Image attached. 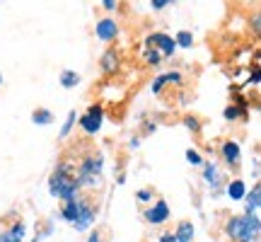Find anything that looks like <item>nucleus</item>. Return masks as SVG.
Instances as JSON below:
<instances>
[{"label":"nucleus","mask_w":261,"mask_h":242,"mask_svg":"<svg viewBox=\"0 0 261 242\" xmlns=\"http://www.w3.org/2000/svg\"><path fill=\"white\" fill-rule=\"evenodd\" d=\"M48 191H51V196H56L61 201H70V199H75V196L80 194V186H77L73 172H70V167L65 162H61L51 172V177H48Z\"/></svg>","instance_id":"1"},{"label":"nucleus","mask_w":261,"mask_h":242,"mask_svg":"<svg viewBox=\"0 0 261 242\" xmlns=\"http://www.w3.org/2000/svg\"><path fill=\"white\" fill-rule=\"evenodd\" d=\"M102 170H104L102 155H87V158L77 162L73 177L80 189H97V186H102Z\"/></svg>","instance_id":"2"},{"label":"nucleus","mask_w":261,"mask_h":242,"mask_svg":"<svg viewBox=\"0 0 261 242\" xmlns=\"http://www.w3.org/2000/svg\"><path fill=\"white\" fill-rule=\"evenodd\" d=\"M227 235L237 242H256L261 235V218L252 215H234L227 223Z\"/></svg>","instance_id":"3"},{"label":"nucleus","mask_w":261,"mask_h":242,"mask_svg":"<svg viewBox=\"0 0 261 242\" xmlns=\"http://www.w3.org/2000/svg\"><path fill=\"white\" fill-rule=\"evenodd\" d=\"M77 121H80V129H83L87 136L99 133V131H102V124H104L102 104H90V107H87V112H85L83 116H77Z\"/></svg>","instance_id":"4"},{"label":"nucleus","mask_w":261,"mask_h":242,"mask_svg":"<svg viewBox=\"0 0 261 242\" xmlns=\"http://www.w3.org/2000/svg\"><path fill=\"white\" fill-rule=\"evenodd\" d=\"M143 49L155 51V54H160L162 58H167V56H172V54L177 51V44H174V39L169 37V34L155 32V34H150V37L143 41Z\"/></svg>","instance_id":"5"},{"label":"nucleus","mask_w":261,"mask_h":242,"mask_svg":"<svg viewBox=\"0 0 261 242\" xmlns=\"http://www.w3.org/2000/svg\"><path fill=\"white\" fill-rule=\"evenodd\" d=\"M94 218H97V206H92L90 199H83V208H80V215L73 223V228L77 233H85V230H90L94 225Z\"/></svg>","instance_id":"6"},{"label":"nucleus","mask_w":261,"mask_h":242,"mask_svg":"<svg viewBox=\"0 0 261 242\" xmlns=\"http://www.w3.org/2000/svg\"><path fill=\"white\" fill-rule=\"evenodd\" d=\"M167 218H169V206H167V201H162V199L155 201L152 208L145 211V221H148L150 225H162Z\"/></svg>","instance_id":"7"},{"label":"nucleus","mask_w":261,"mask_h":242,"mask_svg":"<svg viewBox=\"0 0 261 242\" xmlns=\"http://www.w3.org/2000/svg\"><path fill=\"white\" fill-rule=\"evenodd\" d=\"M220 153H223V160L227 162V167H237V165H240L242 150H240V143H237V140H225Z\"/></svg>","instance_id":"8"},{"label":"nucleus","mask_w":261,"mask_h":242,"mask_svg":"<svg viewBox=\"0 0 261 242\" xmlns=\"http://www.w3.org/2000/svg\"><path fill=\"white\" fill-rule=\"evenodd\" d=\"M24 233H27V225L22 223V221H15V223H10L0 233V242H22L24 240Z\"/></svg>","instance_id":"9"},{"label":"nucleus","mask_w":261,"mask_h":242,"mask_svg":"<svg viewBox=\"0 0 261 242\" xmlns=\"http://www.w3.org/2000/svg\"><path fill=\"white\" fill-rule=\"evenodd\" d=\"M80 208H83V199H80V194L75 196V199H70V201H63V206H61L63 221H68V223L73 225L75 221H77V215H80Z\"/></svg>","instance_id":"10"},{"label":"nucleus","mask_w":261,"mask_h":242,"mask_svg":"<svg viewBox=\"0 0 261 242\" xmlns=\"http://www.w3.org/2000/svg\"><path fill=\"white\" fill-rule=\"evenodd\" d=\"M99 65H102V70L107 75L119 73V65H121V56H119V51H116V49H107V51H104V56H102V61H99Z\"/></svg>","instance_id":"11"},{"label":"nucleus","mask_w":261,"mask_h":242,"mask_svg":"<svg viewBox=\"0 0 261 242\" xmlns=\"http://www.w3.org/2000/svg\"><path fill=\"white\" fill-rule=\"evenodd\" d=\"M244 215H252V218H259V208H261V186L256 184L249 191V196H244Z\"/></svg>","instance_id":"12"},{"label":"nucleus","mask_w":261,"mask_h":242,"mask_svg":"<svg viewBox=\"0 0 261 242\" xmlns=\"http://www.w3.org/2000/svg\"><path fill=\"white\" fill-rule=\"evenodd\" d=\"M94 32H97V37L102 39V41H114L116 34H119V25H116L114 19H99Z\"/></svg>","instance_id":"13"},{"label":"nucleus","mask_w":261,"mask_h":242,"mask_svg":"<svg viewBox=\"0 0 261 242\" xmlns=\"http://www.w3.org/2000/svg\"><path fill=\"white\" fill-rule=\"evenodd\" d=\"M203 177H205V182H208V186H211L213 191H218V189H220L223 177H220V170H218V165H215V162H203Z\"/></svg>","instance_id":"14"},{"label":"nucleus","mask_w":261,"mask_h":242,"mask_svg":"<svg viewBox=\"0 0 261 242\" xmlns=\"http://www.w3.org/2000/svg\"><path fill=\"white\" fill-rule=\"evenodd\" d=\"M225 191H227V196H230L232 201H244V196H247V184H244L242 179H232V182H227Z\"/></svg>","instance_id":"15"},{"label":"nucleus","mask_w":261,"mask_h":242,"mask_svg":"<svg viewBox=\"0 0 261 242\" xmlns=\"http://www.w3.org/2000/svg\"><path fill=\"white\" fill-rule=\"evenodd\" d=\"M167 83H181V75L179 73H162L155 78V83H152V94H160L162 92V87Z\"/></svg>","instance_id":"16"},{"label":"nucleus","mask_w":261,"mask_h":242,"mask_svg":"<svg viewBox=\"0 0 261 242\" xmlns=\"http://www.w3.org/2000/svg\"><path fill=\"white\" fill-rule=\"evenodd\" d=\"M174 240L177 242H194V223L181 221L177 228V233H174Z\"/></svg>","instance_id":"17"},{"label":"nucleus","mask_w":261,"mask_h":242,"mask_svg":"<svg viewBox=\"0 0 261 242\" xmlns=\"http://www.w3.org/2000/svg\"><path fill=\"white\" fill-rule=\"evenodd\" d=\"M32 121L37 126H48V124H54V114L48 112V109H34L32 112Z\"/></svg>","instance_id":"18"},{"label":"nucleus","mask_w":261,"mask_h":242,"mask_svg":"<svg viewBox=\"0 0 261 242\" xmlns=\"http://www.w3.org/2000/svg\"><path fill=\"white\" fill-rule=\"evenodd\" d=\"M77 83H80V75L75 73V70H63L61 73V85H63L65 90H73Z\"/></svg>","instance_id":"19"},{"label":"nucleus","mask_w":261,"mask_h":242,"mask_svg":"<svg viewBox=\"0 0 261 242\" xmlns=\"http://www.w3.org/2000/svg\"><path fill=\"white\" fill-rule=\"evenodd\" d=\"M174 44H177L179 49H191V44H194V37H191V32L181 29L177 37H174Z\"/></svg>","instance_id":"20"},{"label":"nucleus","mask_w":261,"mask_h":242,"mask_svg":"<svg viewBox=\"0 0 261 242\" xmlns=\"http://www.w3.org/2000/svg\"><path fill=\"white\" fill-rule=\"evenodd\" d=\"M75 121H77V114H75V112H68V119H65L63 129H61V138H68V133H70V131H73Z\"/></svg>","instance_id":"21"},{"label":"nucleus","mask_w":261,"mask_h":242,"mask_svg":"<svg viewBox=\"0 0 261 242\" xmlns=\"http://www.w3.org/2000/svg\"><path fill=\"white\" fill-rule=\"evenodd\" d=\"M187 160H189V165H194V167H201V165H203V158H201L198 150H194V148L187 150Z\"/></svg>","instance_id":"22"},{"label":"nucleus","mask_w":261,"mask_h":242,"mask_svg":"<svg viewBox=\"0 0 261 242\" xmlns=\"http://www.w3.org/2000/svg\"><path fill=\"white\" fill-rule=\"evenodd\" d=\"M242 112H244V109H237V107H227V109H225V119H227V121H234Z\"/></svg>","instance_id":"23"},{"label":"nucleus","mask_w":261,"mask_h":242,"mask_svg":"<svg viewBox=\"0 0 261 242\" xmlns=\"http://www.w3.org/2000/svg\"><path fill=\"white\" fill-rule=\"evenodd\" d=\"M184 124H187L191 131H198V129H201V124H198V119H196V116H187V119H184Z\"/></svg>","instance_id":"24"},{"label":"nucleus","mask_w":261,"mask_h":242,"mask_svg":"<svg viewBox=\"0 0 261 242\" xmlns=\"http://www.w3.org/2000/svg\"><path fill=\"white\" fill-rule=\"evenodd\" d=\"M136 196H138V201H143V204H145V201H150V199H152V191H148V189H140Z\"/></svg>","instance_id":"25"},{"label":"nucleus","mask_w":261,"mask_h":242,"mask_svg":"<svg viewBox=\"0 0 261 242\" xmlns=\"http://www.w3.org/2000/svg\"><path fill=\"white\" fill-rule=\"evenodd\" d=\"M167 5H169V0H152V3H150L152 10H162V8H167Z\"/></svg>","instance_id":"26"},{"label":"nucleus","mask_w":261,"mask_h":242,"mask_svg":"<svg viewBox=\"0 0 261 242\" xmlns=\"http://www.w3.org/2000/svg\"><path fill=\"white\" fill-rule=\"evenodd\" d=\"M102 8L104 10H116V8H119V3H116V0H104Z\"/></svg>","instance_id":"27"},{"label":"nucleus","mask_w":261,"mask_h":242,"mask_svg":"<svg viewBox=\"0 0 261 242\" xmlns=\"http://www.w3.org/2000/svg\"><path fill=\"white\" fill-rule=\"evenodd\" d=\"M158 242H177V240H174V233H165Z\"/></svg>","instance_id":"28"},{"label":"nucleus","mask_w":261,"mask_h":242,"mask_svg":"<svg viewBox=\"0 0 261 242\" xmlns=\"http://www.w3.org/2000/svg\"><path fill=\"white\" fill-rule=\"evenodd\" d=\"M87 242H104V240H102V237H99V233L94 230V233L90 235V240H87Z\"/></svg>","instance_id":"29"},{"label":"nucleus","mask_w":261,"mask_h":242,"mask_svg":"<svg viewBox=\"0 0 261 242\" xmlns=\"http://www.w3.org/2000/svg\"><path fill=\"white\" fill-rule=\"evenodd\" d=\"M0 85H3V75H0Z\"/></svg>","instance_id":"30"}]
</instances>
